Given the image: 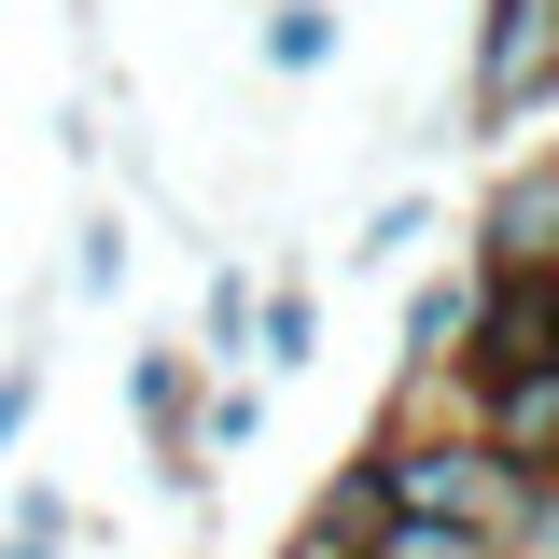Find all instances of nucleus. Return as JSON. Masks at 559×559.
<instances>
[{
	"mask_svg": "<svg viewBox=\"0 0 559 559\" xmlns=\"http://www.w3.org/2000/svg\"><path fill=\"white\" fill-rule=\"evenodd\" d=\"M364 448H378V476H392V518H448V532H489V546L518 532V489L532 476H518L448 392H392Z\"/></svg>",
	"mask_w": 559,
	"mask_h": 559,
	"instance_id": "nucleus-1",
	"label": "nucleus"
},
{
	"mask_svg": "<svg viewBox=\"0 0 559 559\" xmlns=\"http://www.w3.org/2000/svg\"><path fill=\"white\" fill-rule=\"evenodd\" d=\"M559 112V0H476L462 57V140H518Z\"/></svg>",
	"mask_w": 559,
	"mask_h": 559,
	"instance_id": "nucleus-2",
	"label": "nucleus"
},
{
	"mask_svg": "<svg viewBox=\"0 0 559 559\" xmlns=\"http://www.w3.org/2000/svg\"><path fill=\"white\" fill-rule=\"evenodd\" d=\"M462 266L476 280H559V140L503 154L462 210Z\"/></svg>",
	"mask_w": 559,
	"mask_h": 559,
	"instance_id": "nucleus-3",
	"label": "nucleus"
},
{
	"mask_svg": "<svg viewBox=\"0 0 559 559\" xmlns=\"http://www.w3.org/2000/svg\"><path fill=\"white\" fill-rule=\"evenodd\" d=\"M532 364H559V280H476V336L448 364V406H476V392L532 378Z\"/></svg>",
	"mask_w": 559,
	"mask_h": 559,
	"instance_id": "nucleus-4",
	"label": "nucleus"
},
{
	"mask_svg": "<svg viewBox=\"0 0 559 559\" xmlns=\"http://www.w3.org/2000/svg\"><path fill=\"white\" fill-rule=\"evenodd\" d=\"M462 336H476V266L448 252V266H419L406 308H392V392H448Z\"/></svg>",
	"mask_w": 559,
	"mask_h": 559,
	"instance_id": "nucleus-5",
	"label": "nucleus"
},
{
	"mask_svg": "<svg viewBox=\"0 0 559 559\" xmlns=\"http://www.w3.org/2000/svg\"><path fill=\"white\" fill-rule=\"evenodd\" d=\"M378 532H392V476H378V448H349V462H322V489L294 503L280 559H378Z\"/></svg>",
	"mask_w": 559,
	"mask_h": 559,
	"instance_id": "nucleus-6",
	"label": "nucleus"
},
{
	"mask_svg": "<svg viewBox=\"0 0 559 559\" xmlns=\"http://www.w3.org/2000/svg\"><path fill=\"white\" fill-rule=\"evenodd\" d=\"M322 322H336V308H322V280H308V266H266V294H252V378L294 392V378L322 364Z\"/></svg>",
	"mask_w": 559,
	"mask_h": 559,
	"instance_id": "nucleus-7",
	"label": "nucleus"
},
{
	"mask_svg": "<svg viewBox=\"0 0 559 559\" xmlns=\"http://www.w3.org/2000/svg\"><path fill=\"white\" fill-rule=\"evenodd\" d=\"M462 419H476V433L503 448V462H518V476H559V364H532V378H503V392H476Z\"/></svg>",
	"mask_w": 559,
	"mask_h": 559,
	"instance_id": "nucleus-8",
	"label": "nucleus"
},
{
	"mask_svg": "<svg viewBox=\"0 0 559 559\" xmlns=\"http://www.w3.org/2000/svg\"><path fill=\"white\" fill-rule=\"evenodd\" d=\"M336 57H349L336 0H266V28H252V70H266V84H322Z\"/></svg>",
	"mask_w": 559,
	"mask_h": 559,
	"instance_id": "nucleus-9",
	"label": "nucleus"
},
{
	"mask_svg": "<svg viewBox=\"0 0 559 559\" xmlns=\"http://www.w3.org/2000/svg\"><path fill=\"white\" fill-rule=\"evenodd\" d=\"M419 252H433V197H364V224H349V280H419Z\"/></svg>",
	"mask_w": 559,
	"mask_h": 559,
	"instance_id": "nucleus-10",
	"label": "nucleus"
},
{
	"mask_svg": "<svg viewBox=\"0 0 559 559\" xmlns=\"http://www.w3.org/2000/svg\"><path fill=\"white\" fill-rule=\"evenodd\" d=\"M252 294H266L252 266H210L197 280V364L210 378H252Z\"/></svg>",
	"mask_w": 559,
	"mask_h": 559,
	"instance_id": "nucleus-11",
	"label": "nucleus"
},
{
	"mask_svg": "<svg viewBox=\"0 0 559 559\" xmlns=\"http://www.w3.org/2000/svg\"><path fill=\"white\" fill-rule=\"evenodd\" d=\"M127 280H140L127 210H84V224H70V294H84V308H127Z\"/></svg>",
	"mask_w": 559,
	"mask_h": 559,
	"instance_id": "nucleus-12",
	"label": "nucleus"
},
{
	"mask_svg": "<svg viewBox=\"0 0 559 559\" xmlns=\"http://www.w3.org/2000/svg\"><path fill=\"white\" fill-rule=\"evenodd\" d=\"M266 448V378H210V419H197V462L224 476V462H252Z\"/></svg>",
	"mask_w": 559,
	"mask_h": 559,
	"instance_id": "nucleus-13",
	"label": "nucleus"
},
{
	"mask_svg": "<svg viewBox=\"0 0 559 559\" xmlns=\"http://www.w3.org/2000/svg\"><path fill=\"white\" fill-rule=\"evenodd\" d=\"M43 433V349H0V462Z\"/></svg>",
	"mask_w": 559,
	"mask_h": 559,
	"instance_id": "nucleus-14",
	"label": "nucleus"
},
{
	"mask_svg": "<svg viewBox=\"0 0 559 559\" xmlns=\"http://www.w3.org/2000/svg\"><path fill=\"white\" fill-rule=\"evenodd\" d=\"M378 559H489V532H448V518H392Z\"/></svg>",
	"mask_w": 559,
	"mask_h": 559,
	"instance_id": "nucleus-15",
	"label": "nucleus"
},
{
	"mask_svg": "<svg viewBox=\"0 0 559 559\" xmlns=\"http://www.w3.org/2000/svg\"><path fill=\"white\" fill-rule=\"evenodd\" d=\"M57 154H70V168H98V154H112V127H98V98H57Z\"/></svg>",
	"mask_w": 559,
	"mask_h": 559,
	"instance_id": "nucleus-16",
	"label": "nucleus"
},
{
	"mask_svg": "<svg viewBox=\"0 0 559 559\" xmlns=\"http://www.w3.org/2000/svg\"><path fill=\"white\" fill-rule=\"evenodd\" d=\"M0 559H70V532H28V518H0Z\"/></svg>",
	"mask_w": 559,
	"mask_h": 559,
	"instance_id": "nucleus-17",
	"label": "nucleus"
}]
</instances>
